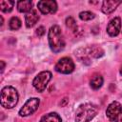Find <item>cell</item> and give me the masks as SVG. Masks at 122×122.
I'll return each instance as SVG.
<instances>
[{
    "mask_svg": "<svg viewBox=\"0 0 122 122\" xmlns=\"http://www.w3.org/2000/svg\"><path fill=\"white\" fill-rule=\"evenodd\" d=\"M48 39H49L50 47L52 51L59 52L64 49L65 41H64L63 34L61 32L59 26L53 25L52 27H51L49 30V34H48Z\"/></svg>",
    "mask_w": 122,
    "mask_h": 122,
    "instance_id": "obj_1",
    "label": "cell"
},
{
    "mask_svg": "<svg viewBox=\"0 0 122 122\" xmlns=\"http://www.w3.org/2000/svg\"><path fill=\"white\" fill-rule=\"evenodd\" d=\"M98 109L96 106L86 103L78 107L75 115V122H90L97 114Z\"/></svg>",
    "mask_w": 122,
    "mask_h": 122,
    "instance_id": "obj_2",
    "label": "cell"
},
{
    "mask_svg": "<svg viewBox=\"0 0 122 122\" xmlns=\"http://www.w3.org/2000/svg\"><path fill=\"white\" fill-rule=\"evenodd\" d=\"M18 102V92L11 86H6L1 91V105L6 109L15 107Z\"/></svg>",
    "mask_w": 122,
    "mask_h": 122,
    "instance_id": "obj_3",
    "label": "cell"
},
{
    "mask_svg": "<svg viewBox=\"0 0 122 122\" xmlns=\"http://www.w3.org/2000/svg\"><path fill=\"white\" fill-rule=\"evenodd\" d=\"M103 54H104V51L97 45L81 48L77 51H75V55L82 62L90 61L92 58H99Z\"/></svg>",
    "mask_w": 122,
    "mask_h": 122,
    "instance_id": "obj_4",
    "label": "cell"
},
{
    "mask_svg": "<svg viewBox=\"0 0 122 122\" xmlns=\"http://www.w3.org/2000/svg\"><path fill=\"white\" fill-rule=\"evenodd\" d=\"M108 119L111 122H121L122 121V106L120 103L113 101L112 102L106 111Z\"/></svg>",
    "mask_w": 122,
    "mask_h": 122,
    "instance_id": "obj_5",
    "label": "cell"
},
{
    "mask_svg": "<svg viewBox=\"0 0 122 122\" xmlns=\"http://www.w3.org/2000/svg\"><path fill=\"white\" fill-rule=\"evenodd\" d=\"M51 78V73L50 71H41L34 77L32 81V85L38 92H43L46 89Z\"/></svg>",
    "mask_w": 122,
    "mask_h": 122,
    "instance_id": "obj_6",
    "label": "cell"
},
{
    "mask_svg": "<svg viewBox=\"0 0 122 122\" xmlns=\"http://www.w3.org/2000/svg\"><path fill=\"white\" fill-rule=\"evenodd\" d=\"M74 70L73 61L69 57H63L58 60L55 65V71L60 73H71Z\"/></svg>",
    "mask_w": 122,
    "mask_h": 122,
    "instance_id": "obj_7",
    "label": "cell"
},
{
    "mask_svg": "<svg viewBox=\"0 0 122 122\" xmlns=\"http://www.w3.org/2000/svg\"><path fill=\"white\" fill-rule=\"evenodd\" d=\"M39 103H40V101H39L38 98H36V97L30 98V99L24 104V106L20 109V111H19V115H20V116H28V115L32 114V113L38 109Z\"/></svg>",
    "mask_w": 122,
    "mask_h": 122,
    "instance_id": "obj_8",
    "label": "cell"
},
{
    "mask_svg": "<svg viewBox=\"0 0 122 122\" xmlns=\"http://www.w3.org/2000/svg\"><path fill=\"white\" fill-rule=\"evenodd\" d=\"M38 10L43 13V14H50V13H54L57 10V4L55 1L52 0H43L39 1L37 4Z\"/></svg>",
    "mask_w": 122,
    "mask_h": 122,
    "instance_id": "obj_9",
    "label": "cell"
},
{
    "mask_svg": "<svg viewBox=\"0 0 122 122\" xmlns=\"http://www.w3.org/2000/svg\"><path fill=\"white\" fill-rule=\"evenodd\" d=\"M120 30H121V20L119 17H114L113 19H112L107 26V32L111 36L118 35Z\"/></svg>",
    "mask_w": 122,
    "mask_h": 122,
    "instance_id": "obj_10",
    "label": "cell"
},
{
    "mask_svg": "<svg viewBox=\"0 0 122 122\" xmlns=\"http://www.w3.org/2000/svg\"><path fill=\"white\" fill-rule=\"evenodd\" d=\"M121 4V1H113V0H108V1H104L102 3V11L105 14H110L112 13L116 8L117 6H119Z\"/></svg>",
    "mask_w": 122,
    "mask_h": 122,
    "instance_id": "obj_11",
    "label": "cell"
},
{
    "mask_svg": "<svg viewBox=\"0 0 122 122\" xmlns=\"http://www.w3.org/2000/svg\"><path fill=\"white\" fill-rule=\"evenodd\" d=\"M39 20V15H38V12L37 10H31L30 12H28L25 16V22H26V26L28 28H31L33 27L37 21Z\"/></svg>",
    "mask_w": 122,
    "mask_h": 122,
    "instance_id": "obj_12",
    "label": "cell"
},
{
    "mask_svg": "<svg viewBox=\"0 0 122 122\" xmlns=\"http://www.w3.org/2000/svg\"><path fill=\"white\" fill-rule=\"evenodd\" d=\"M32 3L30 0H23L17 2V10L20 12H30L31 10Z\"/></svg>",
    "mask_w": 122,
    "mask_h": 122,
    "instance_id": "obj_13",
    "label": "cell"
},
{
    "mask_svg": "<svg viewBox=\"0 0 122 122\" xmlns=\"http://www.w3.org/2000/svg\"><path fill=\"white\" fill-rule=\"evenodd\" d=\"M40 122H62L60 116L56 112H50L46 115H44Z\"/></svg>",
    "mask_w": 122,
    "mask_h": 122,
    "instance_id": "obj_14",
    "label": "cell"
},
{
    "mask_svg": "<svg viewBox=\"0 0 122 122\" xmlns=\"http://www.w3.org/2000/svg\"><path fill=\"white\" fill-rule=\"evenodd\" d=\"M90 84H91V87H92L93 90H97V89H99V88L102 86V84H103V77H102L100 74H95V75H93V76L92 77Z\"/></svg>",
    "mask_w": 122,
    "mask_h": 122,
    "instance_id": "obj_15",
    "label": "cell"
},
{
    "mask_svg": "<svg viewBox=\"0 0 122 122\" xmlns=\"http://www.w3.org/2000/svg\"><path fill=\"white\" fill-rule=\"evenodd\" d=\"M14 2L10 0H2L0 1V10L4 12H10L11 11L13 8Z\"/></svg>",
    "mask_w": 122,
    "mask_h": 122,
    "instance_id": "obj_16",
    "label": "cell"
},
{
    "mask_svg": "<svg viewBox=\"0 0 122 122\" xmlns=\"http://www.w3.org/2000/svg\"><path fill=\"white\" fill-rule=\"evenodd\" d=\"M9 27L10 30H16L21 27V21L18 17H11L9 22Z\"/></svg>",
    "mask_w": 122,
    "mask_h": 122,
    "instance_id": "obj_17",
    "label": "cell"
},
{
    "mask_svg": "<svg viewBox=\"0 0 122 122\" xmlns=\"http://www.w3.org/2000/svg\"><path fill=\"white\" fill-rule=\"evenodd\" d=\"M79 18L84 21H89L94 18V13H92V11H82L79 13Z\"/></svg>",
    "mask_w": 122,
    "mask_h": 122,
    "instance_id": "obj_18",
    "label": "cell"
},
{
    "mask_svg": "<svg viewBox=\"0 0 122 122\" xmlns=\"http://www.w3.org/2000/svg\"><path fill=\"white\" fill-rule=\"evenodd\" d=\"M66 25L67 27L71 28V29H75L76 28V24H75V21L72 17H68L66 19Z\"/></svg>",
    "mask_w": 122,
    "mask_h": 122,
    "instance_id": "obj_19",
    "label": "cell"
},
{
    "mask_svg": "<svg viewBox=\"0 0 122 122\" xmlns=\"http://www.w3.org/2000/svg\"><path fill=\"white\" fill-rule=\"evenodd\" d=\"M45 28L43 27V26H40L37 30H36V34L38 35V36H43L44 34H45Z\"/></svg>",
    "mask_w": 122,
    "mask_h": 122,
    "instance_id": "obj_20",
    "label": "cell"
},
{
    "mask_svg": "<svg viewBox=\"0 0 122 122\" xmlns=\"http://www.w3.org/2000/svg\"><path fill=\"white\" fill-rule=\"evenodd\" d=\"M1 64H2V68H1V72H3V71H4V68H5V63H4V61H1Z\"/></svg>",
    "mask_w": 122,
    "mask_h": 122,
    "instance_id": "obj_21",
    "label": "cell"
},
{
    "mask_svg": "<svg viewBox=\"0 0 122 122\" xmlns=\"http://www.w3.org/2000/svg\"><path fill=\"white\" fill-rule=\"evenodd\" d=\"M120 73H121V75H122V67H121V69H120Z\"/></svg>",
    "mask_w": 122,
    "mask_h": 122,
    "instance_id": "obj_22",
    "label": "cell"
}]
</instances>
